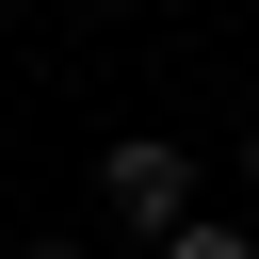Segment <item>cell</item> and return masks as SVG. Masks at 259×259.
<instances>
[{
	"label": "cell",
	"instance_id": "6da1fadb",
	"mask_svg": "<svg viewBox=\"0 0 259 259\" xmlns=\"http://www.w3.org/2000/svg\"><path fill=\"white\" fill-rule=\"evenodd\" d=\"M97 194H113L130 243H162V227L194 210V146H146V130H130V146H97Z\"/></svg>",
	"mask_w": 259,
	"mask_h": 259
},
{
	"label": "cell",
	"instance_id": "7a4b0ae2",
	"mask_svg": "<svg viewBox=\"0 0 259 259\" xmlns=\"http://www.w3.org/2000/svg\"><path fill=\"white\" fill-rule=\"evenodd\" d=\"M146 259H259V243H243V227H210V210H178V227H162Z\"/></svg>",
	"mask_w": 259,
	"mask_h": 259
},
{
	"label": "cell",
	"instance_id": "3957f363",
	"mask_svg": "<svg viewBox=\"0 0 259 259\" xmlns=\"http://www.w3.org/2000/svg\"><path fill=\"white\" fill-rule=\"evenodd\" d=\"M16 259H97V243H81V227H49V243H16Z\"/></svg>",
	"mask_w": 259,
	"mask_h": 259
},
{
	"label": "cell",
	"instance_id": "277c9868",
	"mask_svg": "<svg viewBox=\"0 0 259 259\" xmlns=\"http://www.w3.org/2000/svg\"><path fill=\"white\" fill-rule=\"evenodd\" d=\"M97 16H130V0H97Z\"/></svg>",
	"mask_w": 259,
	"mask_h": 259
},
{
	"label": "cell",
	"instance_id": "5b68a950",
	"mask_svg": "<svg viewBox=\"0 0 259 259\" xmlns=\"http://www.w3.org/2000/svg\"><path fill=\"white\" fill-rule=\"evenodd\" d=\"M243 178H259V146H243Z\"/></svg>",
	"mask_w": 259,
	"mask_h": 259
}]
</instances>
